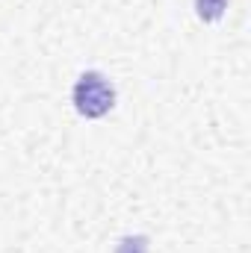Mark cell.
Returning <instances> with one entry per match:
<instances>
[{"label":"cell","mask_w":251,"mask_h":253,"mask_svg":"<svg viewBox=\"0 0 251 253\" xmlns=\"http://www.w3.org/2000/svg\"><path fill=\"white\" fill-rule=\"evenodd\" d=\"M116 103V88L113 83L98 74V71H86L80 74V80L74 83V106L83 118H104Z\"/></svg>","instance_id":"6da1fadb"},{"label":"cell","mask_w":251,"mask_h":253,"mask_svg":"<svg viewBox=\"0 0 251 253\" xmlns=\"http://www.w3.org/2000/svg\"><path fill=\"white\" fill-rule=\"evenodd\" d=\"M225 6H228V0H195L198 18H201V21H207V24L219 21V18L225 15Z\"/></svg>","instance_id":"7a4b0ae2"},{"label":"cell","mask_w":251,"mask_h":253,"mask_svg":"<svg viewBox=\"0 0 251 253\" xmlns=\"http://www.w3.org/2000/svg\"><path fill=\"white\" fill-rule=\"evenodd\" d=\"M116 253H148V239L145 236H127L119 242Z\"/></svg>","instance_id":"3957f363"}]
</instances>
